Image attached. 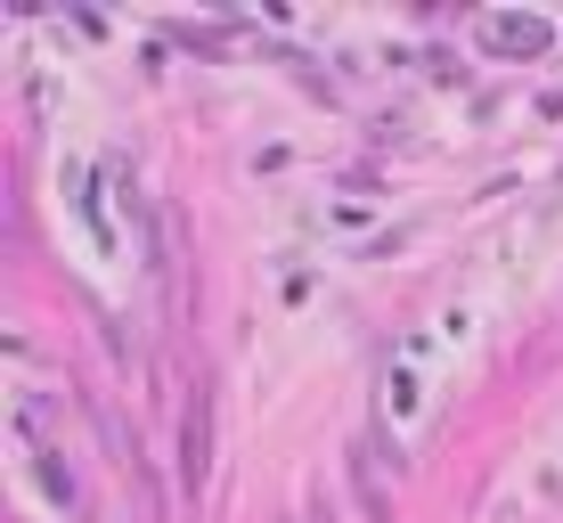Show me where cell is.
<instances>
[{
    "instance_id": "cell-2",
    "label": "cell",
    "mask_w": 563,
    "mask_h": 523,
    "mask_svg": "<svg viewBox=\"0 0 563 523\" xmlns=\"http://www.w3.org/2000/svg\"><path fill=\"white\" fill-rule=\"evenodd\" d=\"M482 42L507 50V57H531V50H548V25H539V17H490V25H482Z\"/></svg>"
},
{
    "instance_id": "cell-1",
    "label": "cell",
    "mask_w": 563,
    "mask_h": 523,
    "mask_svg": "<svg viewBox=\"0 0 563 523\" xmlns=\"http://www.w3.org/2000/svg\"><path fill=\"white\" fill-rule=\"evenodd\" d=\"M180 475H188V491H205V475H212V401L205 393L180 417Z\"/></svg>"
}]
</instances>
